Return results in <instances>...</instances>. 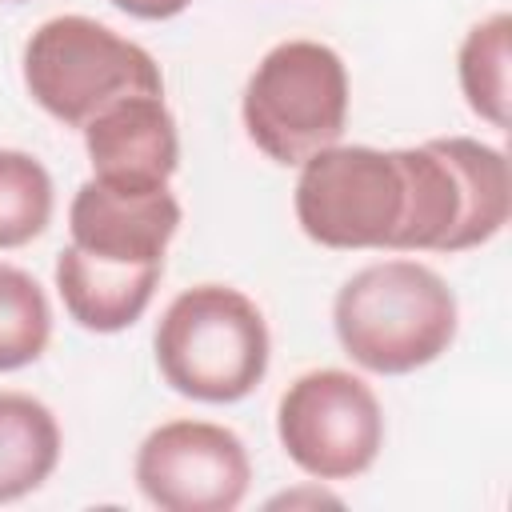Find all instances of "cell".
<instances>
[{"label": "cell", "instance_id": "6da1fadb", "mask_svg": "<svg viewBox=\"0 0 512 512\" xmlns=\"http://www.w3.org/2000/svg\"><path fill=\"white\" fill-rule=\"evenodd\" d=\"M340 348L376 376H408L456 340V292L420 260H380L344 280L332 300Z\"/></svg>", "mask_w": 512, "mask_h": 512}, {"label": "cell", "instance_id": "7a4b0ae2", "mask_svg": "<svg viewBox=\"0 0 512 512\" xmlns=\"http://www.w3.org/2000/svg\"><path fill=\"white\" fill-rule=\"evenodd\" d=\"M152 348L172 392L200 404H236L264 380L272 336L264 312L240 288L196 284L164 308Z\"/></svg>", "mask_w": 512, "mask_h": 512}, {"label": "cell", "instance_id": "3957f363", "mask_svg": "<svg viewBox=\"0 0 512 512\" xmlns=\"http://www.w3.org/2000/svg\"><path fill=\"white\" fill-rule=\"evenodd\" d=\"M24 88L60 124L84 128L120 96H164L160 64L92 16H52L24 44Z\"/></svg>", "mask_w": 512, "mask_h": 512}, {"label": "cell", "instance_id": "277c9868", "mask_svg": "<svg viewBox=\"0 0 512 512\" xmlns=\"http://www.w3.org/2000/svg\"><path fill=\"white\" fill-rule=\"evenodd\" d=\"M248 140L276 164H304L340 144L348 124V68L320 40H284L264 52L240 104Z\"/></svg>", "mask_w": 512, "mask_h": 512}, {"label": "cell", "instance_id": "5b68a950", "mask_svg": "<svg viewBox=\"0 0 512 512\" xmlns=\"http://www.w3.org/2000/svg\"><path fill=\"white\" fill-rule=\"evenodd\" d=\"M404 168L396 148L328 144L300 164L296 224L324 248H388L404 224Z\"/></svg>", "mask_w": 512, "mask_h": 512}, {"label": "cell", "instance_id": "8992f818", "mask_svg": "<svg viewBox=\"0 0 512 512\" xmlns=\"http://www.w3.org/2000/svg\"><path fill=\"white\" fill-rule=\"evenodd\" d=\"M276 436L288 460L312 480H356L384 448V412L360 376L316 368L296 376L280 396Z\"/></svg>", "mask_w": 512, "mask_h": 512}, {"label": "cell", "instance_id": "52a82bcc", "mask_svg": "<svg viewBox=\"0 0 512 512\" xmlns=\"http://www.w3.org/2000/svg\"><path fill=\"white\" fill-rule=\"evenodd\" d=\"M136 488L160 512H232L244 504L252 464L244 440L212 420H168L136 448Z\"/></svg>", "mask_w": 512, "mask_h": 512}, {"label": "cell", "instance_id": "ba28073f", "mask_svg": "<svg viewBox=\"0 0 512 512\" xmlns=\"http://www.w3.org/2000/svg\"><path fill=\"white\" fill-rule=\"evenodd\" d=\"M180 228V200L168 188H116L84 180L68 204L72 244L112 264H164Z\"/></svg>", "mask_w": 512, "mask_h": 512}, {"label": "cell", "instance_id": "9c48e42d", "mask_svg": "<svg viewBox=\"0 0 512 512\" xmlns=\"http://www.w3.org/2000/svg\"><path fill=\"white\" fill-rule=\"evenodd\" d=\"M80 132L92 176L116 188H168L180 164V136L164 96H120L100 108Z\"/></svg>", "mask_w": 512, "mask_h": 512}, {"label": "cell", "instance_id": "30bf717a", "mask_svg": "<svg viewBox=\"0 0 512 512\" xmlns=\"http://www.w3.org/2000/svg\"><path fill=\"white\" fill-rule=\"evenodd\" d=\"M160 272L164 264H112L68 244L56 256V292L64 300V312L80 328L124 332L152 304Z\"/></svg>", "mask_w": 512, "mask_h": 512}, {"label": "cell", "instance_id": "8fae6325", "mask_svg": "<svg viewBox=\"0 0 512 512\" xmlns=\"http://www.w3.org/2000/svg\"><path fill=\"white\" fill-rule=\"evenodd\" d=\"M60 464V424L28 392H0V504L36 492Z\"/></svg>", "mask_w": 512, "mask_h": 512}, {"label": "cell", "instance_id": "7c38bea8", "mask_svg": "<svg viewBox=\"0 0 512 512\" xmlns=\"http://www.w3.org/2000/svg\"><path fill=\"white\" fill-rule=\"evenodd\" d=\"M508 60H512V16L492 12L472 24L456 52V76L468 108L492 128L508 124Z\"/></svg>", "mask_w": 512, "mask_h": 512}, {"label": "cell", "instance_id": "4fadbf2b", "mask_svg": "<svg viewBox=\"0 0 512 512\" xmlns=\"http://www.w3.org/2000/svg\"><path fill=\"white\" fill-rule=\"evenodd\" d=\"M52 340V304L36 276L0 264V372L28 368Z\"/></svg>", "mask_w": 512, "mask_h": 512}, {"label": "cell", "instance_id": "5bb4252c", "mask_svg": "<svg viewBox=\"0 0 512 512\" xmlns=\"http://www.w3.org/2000/svg\"><path fill=\"white\" fill-rule=\"evenodd\" d=\"M52 176L20 148H0V248L32 244L52 220Z\"/></svg>", "mask_w": 512, "mask_h": 512}, {"label": "cell", "instance_id": "9a60e30c", "mask_svg": "<svg viewBox=\"0 0 512 512\" xmlns=\"http://www.w3.org/2000/svg\"><path fill=\"white\" fill-rule=\"evenodd\" d=\"M108 4H116L120 12H128V16H136V20H172V16H180L192 0H108Z\"/></svg>", "mask_w": 512, "mask_h": 512}, {"label": "cell", "instance_id": "2e32d148", "mask_svg": "<svg viewBox=\"0 0 512 512\" xmlns=\"http://www.w3.org/2000/svg\"><path fill=\"white\" fill-rule=\"evenodd\" d=\"M300 500H316V504H340L336 496H328V492H320V488H312V492H284V496H276L272 504H300Z\"/></svg>", "mask_w": 512, "mask_h": 512}, {"label": "cell", "instance_id": "e0dca14e", "mask_svg": "<svg viewBox=\"0 0 512 512\" xmlns=\"http://www.w3.org/2000/svg\"><path fill=\"white\" fill-rule=\"evenodd\" d=\"M8 4H20V0H8Z\"/></svg>", "mask_w": 512, "mask_h": 512}]
</instances>
